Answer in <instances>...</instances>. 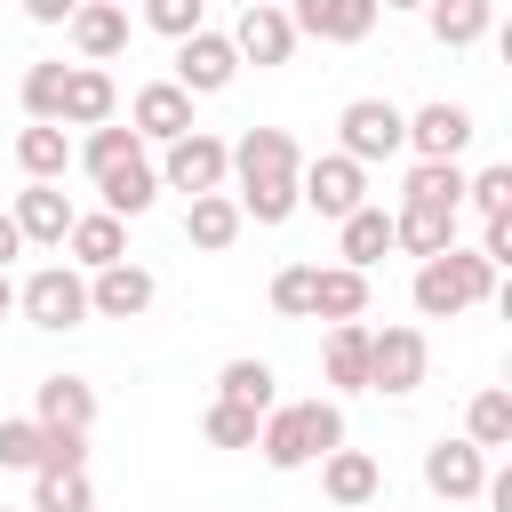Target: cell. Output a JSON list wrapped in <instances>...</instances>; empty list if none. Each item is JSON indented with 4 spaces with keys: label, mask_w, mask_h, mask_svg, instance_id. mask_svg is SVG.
<instances>
[{
    "label": "cell",
    "mask_w": 512,
    "mask_h": 512,
    "mask_svg": "<svg viewBox=\"0 0 512 512\" xmlns=\"http://www.w3.org/2000/svg\"><path fill=\"white\" fill-rule=\"evenodd\" d=\"M312 272L320 264H280L272 272V312L280 320H312Z\"/></svg>",
    "instance_id": "cell-38"
},
{
    "label": "cell",
    "mask_w": 512,
    "mask_h": 512,
    "mask_svg": "<svg viewBox=\"0 0 512 512\" xmlns=\"http://www.w3.org/2000/svg\"><path fill=\"white\" fill-rule=\"evenodd\" d=\"M144 24H152L160 40H192V32L208 24V0H144Z\"/></svg>",
    "instance_id": "cell-39"
},
{
    "label": "cell",
    "mask_w": 512,
    "mask_h": 512,
    "mask_svg": "<svg viewBox=\"0 0 512 512\" xmlns=\"http://www.w3.org/2000/svg\"><path fill=\"white\" fill-rule=\"evenodd\" d=\"M320 496H328L336 512H368V504L384 496V464H376L368 448H328V456H320Z\"/></svg>",
    "instance_id": "cell-13"
},
{
    "label": "cell",
    "mask_w": 512,
    "mask_h": 512,
    "mask_svg": "<svg viewBox=\"0 0 512 512\" xmlns=\"http://www.w3.org/2000/svg\"><path fill=\"white\" fill-rule=\"evenodd\" d=\"M368 312V272H352V264H320L312 272V320H360Z\"/></svg>",
    "instance_id": "cell-29"
},
{
    "label": "cell",
    "mask_w": 512,
    "mask_h": 512,
    "mask_svg": "<svg viewBox=\"0 0 512 512\" xmlns=\"http://www.w3.org/2000/svg\"><path fill=\"white\" fill-rule=\"evenodd\" d=\"M224 40H232V56H240V64H256V72H272V64H288V56H296V24H288V8H280V0H248V8H240V24H232Z\"/></svg>",
    "instance_id": "cell-7"
},
{
    "label": "cell",
    "mask_w": 512,
    "mask_h": 512,
    "mask_svg": "<svg viewBox=\"0 0 512 512\" xmlns=\"http://www.w3.org/2000/svg\"><path fill=\"white\" fill-rule=\"evenodd\" d=\"M16 312H24L32 328H48V336L80 328V320H88V272H72V264H40V272L16 288Z\"/></svg>",
    "instance_id": "cell-4"
},
{
    "label": "cell",
    "mask_w": 512,
    "mask_h": 512,
    "mask_svg": "<svg viewBox=\"0 0 512 512\" xmlns=\"http://www.w3.org/2000/svg\"><path fill=\"white\" fill-rule=\"evenodd\" d=\"M392 248H408L416 264H424V256H440V248H456V208L400 200V208H392Z\"/></svg>",
    "instance_id": "cell-23"
},
{
    "label": "cell",
    "mask_w": 512,
    "mask_h": 512,
    "mask_svg": "<svg viewBox=\"0 0 512 512\" xmlns=\"http://www.w3.org/2000/svg\"><path fill=\"white\" fill-rule=\"evenodd\" d=\"M152 296H160V280L144 272V264H104V272H88V312L96 320H144L152 312Z\"/></svg>",
    "instance_id": "cell-12"
},
{
    "label": "cell",
    "mask_w": 512,
    "mask_h": 512,
    "mask_svg": "<svg viewBox=\"0 0 512 512\" xmlns=\"http://www.w3.org/2000/svg\"><path fill=\"white\" fill-rule=\"evenodd\" d=\"M184 240H192L200 256H224V248L240 240V200H232V192H200V200L184 208Z\"/></svg>",
    "instance_id": "cell-28"
},
{
    "label": "cell",
    "mask_w": 512,
    "mask_h": 512,
    "mask_svg": "<svg viewBox=\"0 0 512 512\" xmlns=\"http://www.w3.org/2000/svg\"><path fill=\"white\" fill-rule=\"evenodd\" d=\"M424 488L448 496V504H472V496L488 488V456H480L472 440H432V448H424Z\"/></svg>",
    "instance_id": "cell-16"
},
{
    "label": "cell",
    "mask_w": 512,
    "mask_h": 512,
    "mask_svg": "<svg viewBox=\"0 0 512 512\" xmlns=\"http://www.w3.org/2000/svg\"><path fill=\"white\" fill-rule=\"evenodd\" d=\"M128 128H136L144 144H176V136H192L200 120H192V96H184L176 80H144V88L128 96Z\"/></svg>",
    "instance_id": "cell-10"
},
{
    "label": "cell",
    "mask_w": 512,
    "mask_h": 512,
    "mask_svg": "<svg viewBox=\"0 0 512 512\" xmlns=\"http://www.w3.org/2000/svg\"><path fill=\"white\" fill-rule=\"evenodd\" d=\"M480 128H472V112L464 104H448V96H432V104H416L408 112V152L416 160H464V144H472Z\"/></svg>",
    "instance_id": "cell-11"
},
{
    "label": "cell",
    "mask_w": 512,
    "mask_h": 512,
    "mask_svg": "<svg viewBox=\"0 0 512 512\" xmlns=\"http://www.w3.org/2000/svg\"><path fill=\"white\" fill-rule=\"evenodd\" d=\"M296 168H304V152H296L288 128H248L232 144V184H288Z\"/></svg>",
    "instance_id": "cell-14"
},
{
    "label": "cell",
    "mask_w": 512,
    "mask_h": 512,
    "mask_svg": "<svg viewBox=\"0 0 512 512\" xmlns=\"http://www.w3.org/2000/svg\"><path fill=\"white\" fill-rule=\"evenodd\" d=\"M320 376H328L336 392H368V328H360V320H336V328L320 336Z\"/></svg>",
    "instance_id": "cell-26"
},
{
    "label": "cell",
    "mask_w": 512,
    "mask_h": 512,
    "mask_svg": "<svg viewBox=\"0 0 512 512\" xmlns=\"http://www.w3.org/2000/svg\"><path fill=\"white\" fill-rule=\"evenodd\" d=\"M120 8H128V0H120Z\"/></svg>",
    "instance_id": "cell-49"
},
{
    "label": "cell",
    "mask_w": 512,
    "mask_h": 512,
    "mask_svg": "<svg viewBox=\"0 0 512 512\" xmlns=\"http://www.w3.org/2000/svg\"><path fill=\"white\" fill-rule=\"evenodd\" d=\"M424 24L440 48H480L496 32V0H424Z\"/></svg>",
    "instance_id": "cell-27"
},
{
    "label": "cell",
    "mask_w": 512,
    "mask_h": 512,
    "mask_svg": "<svg viewBox=\"0 0 512 512\" xmlns=\"http://www.w3.org/2000/svg\"><path fill=\"white\" fill-rule=\"evenodd\" d=\"M96 192H104V216L136 224V216H152V200H160V168H152V160H120L112 176H96Z\"/></svg>",
    "instance_id": "cell-25"
},
{
    "label": "cell",
    "mask_w": 512,
    "mask_h": 512,
    "mask_svg": "<svg viewBox=\"0 0 512 512\" xmlns=\"http://www.w3.org/2000/svg\"><path fill=\"white\" fill-rule=\"evenodd\" d=\"M72 8H80V0H24L32 24H72Z\"/></svg>",
    "instance_id": "cell-44"
},
{
    "label": "cell",
    "mask_w": 512,
    "mask_h": 512,
    "mask_svg": "<svg viewBox=\"0 0 512 512\" xmlns=\"http://www.w3.org/2000/svg\"><path fill=\"white\" fill-rule=\"evenodd\" d=\"M392 256V208H352L344 224H336V264H352V272H376Z\"/></svg>",
    "instance_id": "cell-21"
},
{
    "label": "cell",
    "mask_w": 512,
    "mask_h": 512,
    "mask_svg": "<svg viewBox=\"0 0 512 512\" xmlns=\"http://www.w3.org/2000/svg\"><path fill=\"white\" fill-rule=\"evenodd\" d=\"M464 200H472L480 216H512V168L496 160V168H480V176H464Z\"/></svg>",
    "instance_id": "cell-40"
},
{
    "label": "cell",
    "mask_w": 512,
    "mask_h": 512,
    "mask_svg": "<svg viewBox=\"0 0 512 512\" xmlns=\"http://www.w3.org/2000/svg\"><path fill=\"white\" fill-rule=\"evenodd\" d=\"M424 368H432V344H424L416 320H400V328H368V392L408 400V392L424 384Z\"/></svg>",
    "instance_id": "cell-5"
},
{
    "label": "cell",
    "mask_w": 512,
    "mask_h": 512,
    "mask_svg": "<svg viewBox=\"0 0 512 512\" xmlns=\"http://www.w3.org/2000/svg\"><path fill=\"white\" fill-rule=\"evenodd\" d=\"M40 472H88V432H48L40 440Z\"/></svg>",
    "instance_id": "cell-42"
},
{
    "label": "cell",
    "mask_w": 512,
    "mask_h": 512,
    "mask_svg": "<svg viewBox=\"0 0 512 512\" xmlns=\"http://www.w3.org/2000/svg\"><path fill=\"white\" fill-rule=\"evenodd\" d=\"M256 456L272 464V472H304V464H320L312 456V432H304V408L288 400V408H264V424H256Z\"/></svg>",
    "instance_id": "cell-22"
},
{
    "label": "cell",
    "mask_w": 512,
    "mask_h": 512,
    "mask_svg": "<svg viewBox=\"0 0 512 512\" xmlns=\"http://www.w3.org/2000/svg\"><path fill=\"white\" fill-rule=\"evenodd\" d=\"M400 200H424V208H464V160H416Z\"/></svg>",
    "instance_id": "cell-33"
},
{
    "label": "cell",
    "mask_w": 512,
    "mask_h": 512,
    "mask_svg": "<svg viewBox=\"0 0 512 512\" xmlns=\"http://www.w3.org/2000/svg\"><path fill=\"white\" fill-rule=\"evenodd\" d=\"M184 96H224L232 80H240V56H232V40L224 32H192V40H176V72H168Z\"/></svg>",
    "instance_id": "cell-8"
},
{
    "label": "cell",
    "mask_w": 512,
    "mask_h": 512,
    "mask_svg": "<svg viewBox=\"0 0 512 512\" xmlns=\"http://www.w3.org/2000/svg\"><path fill=\"white\" fill-rule=\"evenodd\" d=\"M16 168H24V184H56L72 168V128H56V120L16 128Z\"/></svg>",
    "instance_id": "cell-24"
},
{
    "label": "cell",
    "mask_w": 512,
    "mask_h": 512,
    "mask_svg": "<svg viewBox=\"0 0 512 512\" xmlns=\"http://www.w3.org/2000/svg\"><path fill=\"white\" fill-rule=\"evenodd\" d=\"M304 408V432H312V456L344 448V400H296Z\"/></svg>",
    "instance_id": "cell-41"
},
{
    "label": "cell",
    "mask_w": 512,
    "mask_h": 512,
    "mask_svg": "<svg viewBox=\"0 0 512 512\" xmlns=\"http://www.w3.org/2000/svg\"><path fill=\"white\" fill-rule=\"evenodd\" d=\"M40 424L32 416H0V472H40Z\"/></svg>",
    "instance_id": "cell-37"
},
{
    "label": "cell",
    "mask_w": 512,
    "mask_h": 512,
    "mask_svg": "<svg viewBox=\"0 0 512 512\" xmlns=\"http://www.w3.org/2000/svg\"><path fill=\"white\" fill-rule=\"evenodd\" d=\"M336 152L360 160V168L400 160V152H408V112H400L392 96H352V104L336 112Z\"/></svg>",
    "instance_id": "cell-2"
},
{
    "label": "cell",
    "mask_w": 512,
    "mask_h": 512,
    "mask_svg": "<svg viewBox=\"0 0 512 512\" xmlns=\"http://www.w3.org/2000/svg\"><path fill=\"white\" fill-rule=\"evenodd\" d=\"M272 384H280V376H272V360H256V352H240V360H224V368H216V400L256 408V416H264V408H280V400H272Z\"/></svg>",
    "instance_id": "cell-30"
},
{
    "label": "cell",
    "mask_w": 512,
    "mask_h": 512,
    "mask_svg": "<svg viewBox=\"0 0 512 512\" xmlns=\"http://www.w3.org/2000/svg\"><path fill=\"white\" fill-rule=\"evenodd\" d=\"M112 112H120L112 72L104 64H64V112H56V128H104Z\"/></svg>",
    "instance_id": "cell-18"
},
{
    "label": "cell",
    "mask_w": 512,
    "mask_h": 512,
    "mask_svg": "<svg viewBox=\"0 0 512 512\" xmlns=\"http://www.w3.org/2000/svg\"><path fill=\"white\" fill-rule=\"evenodd\" d=\"M24 512H96V488H88V472H32Z\"/></svg>",
    "instance_id": "cell-34"
},
{
    "label": "cell",
    "mask_w": 512,
    "mask_h": 512,
    "mask_svg": "<svg viewBox=\"0 0 512 512\" xmlns=\"http://www.w3.org/2000/svg\"><path fill=\"white\" fill-rule=\"evenodd\" d=\"M296 200H304L312 216L344 224L352 208H368V168H360V160H344V152H320V160H304V168H296Z\"/></svg>",
    "instance_id": "cell-6"
},
{
    "label": "cell",
    "mask_w": 512,
    "mask_h": 512,
    "mask_svg": "<svg viewBox=\"0 0 512 512\" xmlns=\"http://www.w3.org/2000/svg\"><path fill=\"white\" fill-rule=\"evenodd\" d=\"M64 40L80 48V64H112L128 48V8L120 0H80L72 24H64Z\"/></svg>",
    "instance_id": "cell-17"
},
{
    "label": "cell",
    "mask_w": 512,
    "mask_h": 512,
    "mask_svg": "<svg viewBox=\"0 0 512 512\" xmlns=\"http://www.w3.org/2000/svg\"><path fill=\"white\" fill-rule=\"evenodd\" d=\"M8 312H16V280L0 272V320H8Z\"/></svg>",
    "instance_id": "cell-46"
},
{
    "label": "cell",
    "mask_w": 512,
    "mask_h": 512,
    "mask_svg": "<svg viewBox=\"0 0 512 512\" xmlns=\"http://www.w3.org/2000/svg\"><path fill=\"white\" fill-rule=\"evenodd\" d=\"M464 440L488 456V448H512V392L504 384H488V392H472V408H464Z\"/></svg>",
    "instance_id": "cell-31"
},
{
    "label": "cell",
    "mask_w": 512,
    "mask_h": 512,
    "mask_svg": "<svg viewBox=\"0 0 512 512\" xmlns=\"http://www.w3.org/2000/svg\"><path fill=\"white\" fill-rule=\"evenodd\" d=\"M0 512H24V504H0Z\"/></svg>",
    "instance_id": "cell-48"
},
{
    "label": "cell",
    "mask_w": 512,
    "mask_h": 512,
    "mask_svg": "<svg viewBox=\"0 0 512 512\" xmlns=\"http://www.w3.org/2000/svg\"><path fill=\"white\" fill-rule=\"evenodd\" d=\"M16 256H24V232H16V216H8V208H0V272H8V264H16Z\"/></svg>",
    "instance_id": "cell-45"
},
{
    "label": "cell",
    "mask_w": 512,
    "mask_h": 512,
    "mask_svg": "<svg viewBox=\"0 0 512 512\" xmlns=\"http://www.w3.org/2000/svg\"><path fill=\"white\" fill-rule=\"evenodd\" d=\"M8 216H16L24 248H64V232H72V216H80V208H72V200H64L56 184H24Z\"/></svg>",
    "instance_id": "cell-19"
},
{
    "label": "cell",
    "mask_w": 512,
    "mask_h": 512,
    "mask_svg": "<svg viewBox=\"0 0 512 512\" xmlns=\"http://www.w3.org/2000/svg\"><path fill=\"white\" fill-rule=\"evenodd\" d=\"M32 424H40V432H88V424H96V384H88V376H64V368L40 376V384H32Z\"/></svg>",
    "instance_id": "cell-15"
},
{
    "label": "cell",
    "mask_w": 512,
    "mask_h": 512,
    "mask_svg": "<svg viewBox=\"0 0 512 512\" xmlns=\"http://www.w3.org/2000/svg\"><path fill=\"white\" fill-rule=\"evenodd\" d=\"M232 184V144L224 136H208V128H192V136H176V144H160V192H224Z\"/></svg>",
    "instance_id": "cell-3"
},
{
    "label": "cell",
    "mask_w": 512,
    "mask_h": 512,
    "mask_svg": "<svg viewBox=\"0 0 512 512\" xmlns=\"http://www.w3.org/2000/svg\"><path fill=\"white\" fill-rule=\"evenodd\" d=\"M376 0H296L288 8V24H296V40H328V48H360L368 32H376Z\"/></svg>",
    "instance_id": "cell-9"
},
{
    "label": "cell",
    "mask_w": 512,
    "mask_h": 512,
    "mask_svg": "<svg viewBox=\"0 0 512 512\" xmlns=\"http://www.w3.org/2000/svg\"><path fill=\"white\" fill-rule=\"evenodd\" d=\"M376 8H424V0H376Z\"/></svg>",
    "instance_id": "cell-47"
},
{
    "label": "cell",
    "mask_w": 512,
    "mask_h": 512,
    "mask_svg": "<svg viewBox=\"0 0 512 512\" xmlns=\"http://www.w3.org/2000/svg\"><path fill=\"white\" fill-rule=\"evenodd\" d=\"M408 296H416V312H424V320H456V312H472V304H488V296H496V264H488L480 248H440V256H424V264H416Z\"/></svg>",
    "instance_id": "cell-1"
},
{
    "label": "cell",
    "mask_w": 512,
    "mask_h": 512,
    "mask_svg": "<svg viewBox=\"0 0 512 512\" xmlns=\"http://www.w3.org/2000/svg\"><path fill=\"white\" fill-rule=\"evenodd\" d=\"M64 256H72V272H104V264H120V256H128V224H120V216H104V208H88V216H72Z\"/></svg>",
    "instance_id": "cell-20"
},
{
    "label": "cell",
    "mask_w": 512,
    "mask_h": 512,
    "mask_svg": "<svg viewBox=\"0 0 512 512\" xmlns=\"http://www.w3.org/2000/svg\"><path fill=\"white\" fill-rule=\"evenodd\" d=\"M72 160H80L88 176H112L120 160H144V136L120 128V120H104V128H88V144H72Z\"/></svg>",
    "instance_id": "cell-32"
},
{
    "label": "cell",
    "mask_w": 512,
    "mask_h": 512,
    "mask_svg": "<svg viewBox=\"0 0 512 512\" xmlns=\"http://www.w3.org/2000/svg\"><path fill=\"white\" fill-rule=\"evenodd\" d=\"M24 120H56L64 112V64L56 56H40V64H24Z\"/></svg>",
    "instance_id": "cell-35"
},
{
    "label": "cell",
    "mask_w": 512,
    "mask_h": 512,
    "mask_svg": "<svg viewBox=\"0 0 512 512\" xmlns=\"http://www.w3.org/2000/svg\"><path fill=\"white\" fill-rule=\"evenodd\" d=\"M480 256H488L496 272L512 264V216H488V224H480Z\"/></svg>",
    "instance_id": "cell-43"
},
{
    "label": "cell",
    "mask_w": 512,
    "mask_h": 512,
    "mask_svg": "<svg viewBox=\"0 0 512 512\" xmlns=\"http://www.w3.org/2000/svg\"><path fill=\"white\" fill-rule=\"evenodd\" d=\"M256 408H232V400H208V416H200V432H208V448H256Z\"/></svg>",
    "instance_id": "cell-36"
}]
</instances>
